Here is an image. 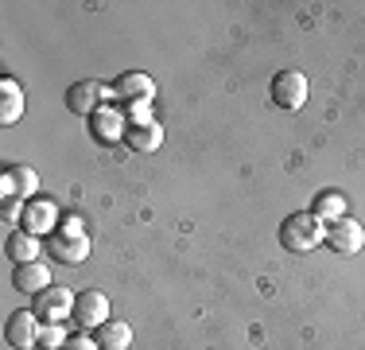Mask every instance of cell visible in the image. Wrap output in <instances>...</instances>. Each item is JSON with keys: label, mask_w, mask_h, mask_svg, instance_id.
<instances>
[{"label": "cell", "mask_w": 365, "mask_h": 350, "mask_svg": "<svg viewBox=\"0 0 365 350\" xmlns=\"http://www.w3.org/2000/svg\"><path fill=\"white\" fill-rule=\"evenodd\" d=\"M323 234L327 226L311 210H295V214H288L280 222V245L288 253H311L315 245H323Z\"/></svg>", "instance_id": "obj_1"}, {"label": "cell", "mask_w": 365, "mask_h": 350, "mask_svg": "<svg viewBox=\"0 0 365 350\" xmlns=\"http://www.w3.org/2000/svg\"><path fill=\"white\" fill-rule=\"evenodd\" d=\"M51 257L58 261V265H82L86 257H90V238H86L82 230V218H63V226H58L55 234H51Z\"/></svg>", "instance_id": "obj_2"}, {"label": "cell", "mask_w": 365, "mask_h": 350, "mask_svg": "<svg viewBox=\"0 0 365 350\" xmlns=\"http://www.w3.org/2000/svg\"><path fill=\"white\" fill-rule=\"evenodd\" d=\"M0 199L8 203H31L39 199V175L28 168V164H8L4 179H0Z\"/></svg>", "instance_id": "obj_3"}, {"label": "cell", "mask_w": 365, "mask_h": 350, "mask_svg": "<svg viewBox=\"0 0 365 350\" xmlns=\"http://www.w3.org/2000/svg\"><path fill=\"white\" fill-rule=\"evenodd\" d=\"M74 296L71 288H47V292H39L36 296V304H31V311L39 315V323L43 327H58V323H66L74 315Z\"/></svg>", "instance_id": "obj_4"}, {"label": "cell", "mask_w": 365, "mask_h": 350, "mask_svg": "<svg viewBox=\"0 0 365 350\" xmlns=\"http://www.w3.org/2000/svg\"><path fill=\"white\" fill-rule=\"evenodd\" d=\"M109 98H113V86H101V82H74L71 90H66V109L71 113H78V117H86L90 121L93 113L101 109V105H109Z\"/></svg>", "instance_id": "obj_5"}, {"label": "cell", "mask_w": 365, "mask_h": 350, "mask_svg": "<svg viewBox=\"0 0 365 350\" xmlns=\"http://www.w3.org/2000/svg\"><path fill=\"white\" fill-rule=\"evenodd\" d=\"M323 241L338 253V257H358V253L365 249V226H358L350 214H346V218H338V222L327 226Z\"/></svg>", "instance_id": "obj_6"}, {"label": "cell", "mask_w": 365, "mask_h": 350, "mask_svg": "<svg viewBox=\"0 0 365 350\" xmlns=\"http://www.w3.org/2000/svg\"><path fill=\"white\" fill-rule=\"evenodd\" d=\"M106 319H109V296L98 292V288H82V292L74 296L71 323H78V327H86V331H98Z\"/></svg>", "instance_id": "obj_7"}, {"label": "cell", "mask_w": 365, "mask_h": 350, "mask_svg": "<svg viewBox=\"0 0 365 350\" xmlns=\"http://www.w3.org/2000/svg\"><path fill=\"white\" fill-rule=\"evenodd\" d=\"M58 226H63V218H58V206L51 203V199H31V203H24V210H20V230L43 238V234H55Z\"/></svg>", "instance_id": "obj_8"}, {"label": "cell", "mask_w": 365, "mask_h": 350, "mask_svg": "<svg viewBox=\"0 0 365 350\" xmlns=\"http://www.w3.org/2000/svg\"><path fill=\"white\" fill-rule=\"evenodd\" d=\"M39 331H43V323H39V315L36 311H12L4 319V339H8V346L12 350H31V346H39Z\"/></svg>", "instance_id": "obj_9"}, {"label": "cell", "mask_w": 365, "mask_h": 350, "mask_svg": "<svg viewBox=\"0 0 365 350\" xmlns=\"http://www.w3.org/2000/svg\"><path fill=\"white\" fill-rule=\"evenodd\" d=\"M272 101L288 113L303 109V101H307V78H303L299 70H280V74L272 78Z\"/></svg>", "instance_id": "obj_10"}, {"label": "cell", "mask_w": 365, "mask_h": 350, "mask_svg": "<svg viewBox=\"0 0 365 350\" xmlns=\"http://www.w3.org/2000/svg\"><path fill=\"white\" fill-rule=\"evenodd\" d=\"M90 133H93L98 144H117V140H125V133H128L125 109H117V105H101V109L90 117Z\"/></svg>", "instance_id": "obj_11"}, {"label": "cell", "mask_w": 365, "mask_h": 350, "mask_svg": "<svg viewBox=\"0 0 365 350\" xmlns=\"http://www.w3.org/2000/svg\"><path fill=\"white\" fill-rule=\"evenodd\" d=\"M152 94H155V82L144 70H125L113 82V98H120V101H140V98H152Z\"/></svg>", "instance_id": "obj_12"}, {"label": "cell", "mask_w": 365, "mask_h": 350, "mask_svg": "<svg viewBox=\"0 0 365 350\" xmlns=\"http://www.w3.org/2000/svg\"><path fill=\"white\" fill-rule=\"evenodd\" d=\"M93 343L101 350H128L133 346V327L125 319H106L98 331H93Z\"/></svg>", "instance_id": "obj_13"}, {"label": "cell", "mask_w": 365, "mask_h": 350, "mask_svg": "<svg viewBox=\"0 0 365 350\" xmlns=\"http://www.w3.org/2000/svg\"><path fill=\"white\" fill-rule=\"evenodd\" d=\"M12 284L20 288V292L39 296V292H47V288H51V269L43 265V261H31V265H16Z\"/></svg>", "instance_id": "obj_14"}, {"label": "cell", "mask_w": 365, "mask_h": 350, "mask_svg": "<svg viewBox=\"0 0 365 350\" xmlns=\"http://www.w3.org/2000/svg\"><path fill=\"white\" fill-rule=\"evenodd\" d=\"M4 253L16 261V265H31V261H39V238L28 230H12L4 238Z\"/></svg>", "instance_id": "obj_15"}, {"label": "cell", "mask_w": 365, "mask_h": 350, "mask_svg": "<svg viewBox=\"0 0 365 350\" xmlns=\"http://www.w3.org/2000/svg\"><path fill=\"white\" fill-rule=\"evenodd\" d=\"M125 144L133 148V152H155V148L163 144V129L155 125V121H148V125H128V133H125Z\"/></svg>", "instance_id": "obj_16"}, {"label": "cell", "mask_w": 365, "mask_h": 350, "mask_svg": "<svg viewBox=\"0 0 365 350\" xmlns=\"http://www.w3.org/2000/svg\"><path fill=\"white\" fill-rule=\"evenodd\" d=\"M311 214H315L323 226L338 222V218H346V195H342V191H319V195H315V206H311Z\"/></svg>", "instance_id": "obj_17"}, {"label": "cell", "mask_w": 365, "mask_h": 350, "mask_svg": "<svg viewBox=\"0 0 365 350\" xmlns=\"http://www.w3.org/2000/svg\"><path fill=\"white\" fill-rule=\"evenodd\" d=\"M0 94H4V105H0V125H16L24 113V90L12 82V78H0Z\"/></svg>", "instance_id": "obj_18"}, {"label": "cell", "mask_w": 365, "mask_h": 350, "mask_svg": "<svg viewBox=\"0 0 365 350\" xmlns=\"http://www.w3.org/2000/svg\"><path fill=\"white\" fill-rule=\"evenodd\" d=\"M125 117H128V125H148L152 121V98L125 101Z\"/></svg>", "instance_id": "obj_19"}, {"label": "cell", "mask_w": 365, "mask_h": 350, "mask_svg": "<svg viewBox=\"0 0 365 350\" xmlns=\"http://www.w3.org/2000/svg\"><path fill=\"white\" fill-rule=\"evenodd\" d=\"M66 331H63V323H58V327H43L39 331V350H63L66 346Z\"/></svg>", "instance_id": "obj_20"}, {"label": "cell", "mask_w": 365, "mask_h": 350, "mask_svg": "<svg viewBox=\"0 0 365 350\" xmlns=\"http://www.w3.org/2000/svg\"><path fill=\"white\" fill-rule=\"evenodd\" d=\"M63 350H101L98 343H93V339H86V335H71L66 339V346Z\"/></svg>", "instance_id": "obj_21"}]
</instances>
